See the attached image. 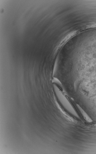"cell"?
Listing matches in <instances>:
<instances>
[{"label":"cell","instance_id":"cell-1","mask_svg":"<svg viewBox=\"0 0 96 154\" xmlns=\"http://www.w3.org/2000/svg\"><path fill=\"white\" fill-rule=\"evenodd\" d=\"M54 89L56 94L61 103L64 108L69 111L74 117L79 118V116L77 112L70 102L61 93L57 86L54 85Z\"/></svg>","mask_w":96,"mask_h":154},{"label":"cell","instance_id":"cell-2","mask_svg":"<svg viewBox=\"0 0 96 154\" xmlns=\"http://www.w3.org/2000/svg\"><path fill=\"white\" fill-rule=\"evenodd\" d=\"M77 107L80 112L81 113L82 115L83 116L84 118L86 121L88 122H91L92 121L91 118L86 113L84 110L80 106L77 105Z\"/></svg>","mask_w":96,"mask_h":154},{"label":"cell","instance_id":"cell-3","mask_svg":"<svg viewBox=\"0 0 96 154\" xmlns=\"http://www.w3.org/2000/svg\"><path fill=\"white\" fill-rule=\"evenodd\" d=\"M96 27V24H91L89 25L88 28H93Z\"/></svg>","mask_w":96,"mask_h":154}]
</instances>
